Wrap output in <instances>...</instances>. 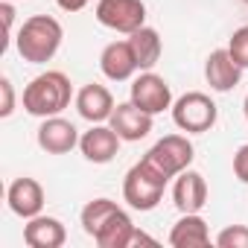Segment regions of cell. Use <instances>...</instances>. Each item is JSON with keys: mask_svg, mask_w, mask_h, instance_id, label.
Returning a JSON list of instances; mask_svg holds the SVG:
<instances>
[{"mask_svg": "<svg viewBox=\"0 0 248 248\" xmlns=\"http://www.w3.org/2000/svg\"><path fill=\"white\" fill-rule=\"evenodd\" d=\"M132 245H155V239L149 236V233H143L140 228H135V233H132V239H129V248Z\"/></svg>", "mask_w": 248, "mask_h": 248, "instance_id": "4316f807", "label": "cell"}, {"mask_svg": "<svg viewBox=\"0 0 248 248\" xmlns=\"http://www.w3.org/2000/svg\"><path fill=\"white\" fill-rule=\"evenodd\" d=\"M167 178L149 167L143 158L126 172V178H123V199H126V204L132 210H140V213H149L158 207V202L164 199V190H167Z\"/></svg>", "mask_w": 248, "mask_h": 248, "instance_id": "3957f363", "label": "cell"}, {"mask_svg": "<svg viewBox=\"0 0 248 248\" xmlns=\"http://www.w3.org/2000/svg\"><path fill=\"white\" fill-rule=\"evenodd\" d=\"M233 175L248 184V143H242L236 152H233Z\"/></svg>", "mask_w": 248, "mask_h": 248, "instance_id": "cb8c5ba5", "label": "cell"}, {"mask_svg": "<svg viewBox=\"0 0 248 248\" xmlns=\"http://www.w3.org/2000/svg\"><path fill=\"white\" fill-rule=\"evenodd\" d=\"M99 70H102V76L111 79V82H126V79H132V76L140 70L129 38H126V41H111V44L99 53Z\"/></svg>", "mask_w": 248, "mask_h": 248, "instance_id": "7c38bea8", "label": "cell"}, {"mask_svg": "<svg viewBox=\"0 0 248 248\" xmlns=\"http://www.w3.org/2000/svg\"><path fill=\"white\" fill-rule=\"evenodd\" d=\"M79 149L91 164H111L120 152V135L105 123H91V129L79 138Z\"/></svg>", "mask_w": 248, "mask_h": 248, "instance_id": "30bf717a", "label": "cell"}, {"mask_svg": "<svg viewBox=\"0 0 248 248\" xmlns=\"http://www.w3.org/2000/svg\"><path fill=\"white\" fill-rule=\"evenodd\" d=\"M64 239H67V231H64L62 219H56V216L38 213V216L27 219V225H24V242L30 248H62Z\"/></svg>", "mask_w": 248, "mask_h": 248, "instance_id": "2e32d148", "label": "cell"}, {"mask_svg": "<svg viewBox=\"0 0 248 248\" xmlns=\"http://www.w3.org/2000/svg\"><path fill=\"white\" fill-rule=\"evenodd\" d=\"M73 99V85L62 70H47L38 73L27 88H24V111L32 117H56L62 114Z\"/></svg>", "mask_w": 248, "mask_h": 248, "instance_id": "6da1fadb", "label": "cell"}, {"mask_svg": "<svg viewBox=\"0 0 248 248\" xmlns=\"http://www.w3.org/2000/svg\"><path fill=\"white\" fill-rule=\"evenodd\" d=\"M172 202L181 213H202V207L207 204V181L202 172L196 170H184L175 175L172 184Z\"/></svg>", "mask_w": 248, "mask_h": 248, "instance_id": "8fae6325", "label": "cell"}, {"mask_svg": "<svg viewBox=\"0 0 248 248\" xmlns=\"http://www.w3.org/2000/svg\"><path fill=\"white\" fill-rule=\"evenodd\" d=\"M219 248H248V225H228L216 233Z\"/></svg>", "mask_w": 248, "mask_h": 248, "instance_id": "44dd1931", "label": "cell"}, {"mask_svg": "<svg viewBox=\"0 0 248 248\" xmlns=\"http://www.w3.org/2000/svg\"><path fill=\"white\" fill-rule=\"evenodd\" d=\"M204 79H207L210 91L228 93V91H233L239 85L242 67L233 62V56L228 53V47H222V50H213L207 56V62H204Z\"/></svg>", "mask_w": 248, "mask_h": 248, "instance_id": "5bb4252c", "label": "cell"}, {"mask_svg": "<svg viewBox=\"0 0 248 248\" xmlns=\"http://www.w3.org/2000/svg\"><path fill=\"white\" fill-rule=\"evenodd\" d=\"M228 53L233 56V62H236L242 70H248V27H239V30L231 35Z\"/></svg>", "mask_w": 248, "mask_h": 248, "instance_id": "7402d4cb", "label": "cell"}, {"mask_svg": "<svg viewBox=\"0 0 248 248\" xmlns=\"http://www.w3.org/2000/svg\"><path fill=\"white\" fill-rule=\"evenodd\" d=\"M242 111H245V120H248V93H245V102H242Z\"/></svg>", "mask_w": 248, "mask_h": 248, "instance_id": "83f0119b", "label": "cell"}, {"mask_svg": "<svg viewBox=\"0 0 248 248\" xmlns=\"http://www.w3.org/2000/svg\"><path fill=\"white\" fill-rule=\"evenodd\" d=\"M170 245L172 248H204V245H210L207 222L199 213H181V219L170 231Z\"/></svg>", "mask_w": 248, "mask_h": 248, "instance_id": "e0dca14e", "label": "cell"}, {"mask_svg": "<svg viewBox=\"0 0 248 248\" xmlns=\"http://www.w3.org/2000/svg\"><path fill=\"white\" fill-rule=\"evenodd\" d=\"M62 38H64V30H62V24L53 15H32L18 30L15 47H18V53H21L24 62H30V64H47L59 53Z\"/></svg>", "mask_w": 248, "mask_h": 248, "instance_id": "7a4b0ae2", "label": "cell"}, {"mask_svg": "<svg viewBox=\"0 0 248 248\" xmlns=\"http://www.w3.org/2000/svg\"><path fill=\"white\" fill-rule=\"evenodd\" d=\"M129 44H132V50H135V59H138V67H140V70H152V67L161 62L164 44H161L158 30H152V27H140L138 32L129 35Z\"/></svg>", "mask_w": 248, "mask_h": 248, "instance_id": "d6986e66", "label": "cell"}, {"mask_svg": "<svg viewBox=\"0 0 248 248\" xmlns=\"http://www.w3.org/2000/svg\"><path fill=\"white\" fill-rule=\"evenodd\" d=\"M93 15L105 30H114V32H123V35H132L140 27H146L143 0H99Z\"/></svg>", "mask_w": 248, "mask_h": 248, "instance_id": "8992f818", "label": "cell"}, {"mask_svg": "<svg viewBox=\"0 0 248 248\" xmlns=\"http://www.w3.org/2000/svg\"><path fill=\"white\" fill-rule=\"evenodd\" d=\"M114 108L117 105H114L111 91L105 85H99V82H91V85H85L76 93V111L88 123H108L111 114H114Z\"/></svg>", "mask_w": 248, "mask_h": 248, "instance_id": "9a60e30c", "label": "cell"}, {"mask_svg": "<svg viewBox=\"0 0 248 248\" xmlns=\"http://www.w3.org/2000/svg\"><path fill=\"white\" fill-rule=\"evenodd\" d=\"M117 210H120V204L111 202V199H93V202H88V204L82 207V231L93 239V236L102 231V225H105Z\"/></svg>", "mask_w": 248, "mask_h": 248, "instance_id": "ffe728a7", "label": "cell"}, {"mask_svg": "<svg viewBox=\"0 0 248 248\" xmlns=\"http://www.w3.org/2000/svg\"><path fill=\"white\" fill-rule=\"evenodd\" d=\"M15 0H3L0 3V15H3V27H6V35H12V27H15Z\"/></svg>", "mask_w": 248, "mask_h": 248, "instance_id": "d4e9b609", "label": "cell"}, {"mask_svg": "<svg viewBox=\"0 0 248 248\" xmlns=\"http://www.w3.org/2000/svg\"><path fill=\"white\" fill-rule=\"evenodd\" d=\"M6 202H9V210L15 216L32 219V216H38L44 210V187L30 175L15 178L9 184V190H6Z\"/></svg>", "mask_w": 248, "mask_h": 248, "instance_id": "4fadbf2b", "label": "cell"}, {"mask_svg": "<svg viewBox=\"0 0 248 248\" xmlns=\"http://www.w3.org/2000/svg\"><path fill=\"white\" fill-rule=\"evenodd\" d=\"M79 129L73 126L70 120L64 117H47L41 126H38V146L47 152V155H67L70 149L79 146Z\"/></svg>", "mask_w": 248, "mask_h": 248, "instance_id": "9c48e42d", "label": "cell"}, {"mask_svg": "<svg viewBox=\"0 0 248 248\" xmlns=\"http://www.w3.org/2000/svg\"><path fill=\"white\" fill-rule=\"evenodd\" d=\"M242 3H245V6H248V0H242Z\"/></svg>", "mask_w": 248, "mask_h": 248, "instance_id": "f1b7e54d", "label": "cell"}, {"mask_svg": "<svg viewBox=\"0 0 248 248\" xmlns=\"http://www.w3.org/2000/svg\"><path fill=\"white\" fill-rule=\"evenodd\" d=\"M135 228H138V225L132 222V216L120 207V210L102 225V231L93 236V242H96L99 248H129V239H132Z\"/></svg>", "mask_w": 248, "mask_h": 248, "instance_id": "ac0fdd59", "label": "cell"}, {"mask_svg": "<svg viewBox=\"0 0 248 248\" xmlns=\"http://www.w3.org/2000/svg\"><path fill=\"white\" fill-rule=\"evenodd\" d=\"M129 99L143 108L146 114H164L167 108H172V91H170V82L164 76H158L155 70H140L138 79H132V93Z\"/></svg>", "mask_w": 248, "mask_h": 248, "instance_id": "52a82bcc", "label": "cell"}, {"mask_svg": "<svg viewBox=\"0 0 248 248\" xmlns=\"http://www.w3.org/2000/svg\"><path fill=\"white\" fill-rule=\"evenodd\" d=\"M0 93H3V105H0V117H9L15 111V88H12V79L3 76L0 79Z\"/></svg>", "mask_w": 248, "mask_h": 248, "instance_id": "603a6c76", "label": "cell"}, {"mask_svg": "<svg viewBox=\"0 0 248 248\" xmlns=\"http://www.w3.org/2000/svg\"><path fill=\"white\" fill-rule=\"evenodd\" d=\"M170 111H172V123L187 135H204V132H210L216 126V120H219L216 102L207 93H202V91H190V93L178 96Z\"/></svg>", "mask_w": 248, "mask_h": 248, "instance_id": "277c9868", "label": "cell"}, {"mask_svg": "<svg viewBox=\"0 0 248 248\" xmlns=\"http://www.w3.org/2000/svg\"><path fill=\"white\" fill-rule=\"evenodd\" d=\"M56 6L64 12H82L88 6V0H56Z\"/></svg>", "mask_w": 248, "mask_h": 248, "instance_id": "484cf974", "label": "cell"}, {"mask_svg": "<svg viewBox=\"0 0 248 248\" xmlns=\"http://www.w3.org/2000/svg\"><path fill=\"white\" fill-rule=\"evenodd\" d=\"M108 126L120 135V140H126V143H138L143 138H149L152 132V114H146L143 108H138L132 99L129 102H117L111 120H108Z\"/></svg>", "mask_w": 248, "mask_h": 248, "instance_id": "ba28073f", "label": "cell"}, {"mask_svg": "<svg viewBox=\"0 0 248 248\" xmlns=\"http://www.w3.org/2000/svg\"><path fill=\"white\" fill-rule=\"evenodd\" d=\"M193 158H196V149L184 135H167L143 155V161L149 167H155L167 181H172L178 172H184L193 164Z\"/></svg>", "mask_w": 248, "mask_h": 248, "instance_id": "5b68a950", "label": "cell"}]
</instances>
